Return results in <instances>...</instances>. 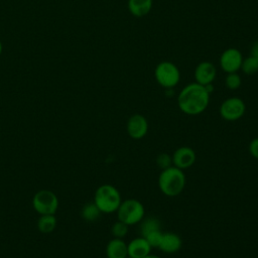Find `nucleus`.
Masks as SVG:
<instances>
[{
	"instance_id": "1",
	"label": "nucleus",
	"mask_w": 258,
	"mask_h": 258,
	"mask_svg": "<svg viewBox=\"0 0 258 258\" xmlns=\"http://www.w3.org/2000/svg\"><path fill=\"white\" fill-rule=\"evenodd\" d=\"M210 95L205 86L196 82L190 83L179 92L177 96V106L185 115H200L208 108Z\"/></svg>"
},
{
	"instance_id": "2",
	"label": "nucleus",
	"mask_w": 258,
	"mask_h": 258,
	"mask_svg": "<svg viewBox=\"0 0 258 258\" xmlns=\"http://www.w3.org/2000/svg\"><path fill=\"white\" fill-rule=\"evenodd\" d=\"M185 174L182 169L173 165L162 169L158 176V187L166 197L178 196L185 186Z\"/></svg>"
},
{
	"instance_id": "3",
	"label": "nucleus",
	"mask_w": 258,
	"mask_h": 258,
	"mask_svg": "<svg viewBox=\"0 0 258 258\" xmlns=\"http://www.w3.org/2000/svg\"><path fill=\"white\" fill-rule=\"evenodd\" d=\"M93 202L101 213L112 214L118 210L122 199L117 187L112 184H102L96 189Z\"/></svg>"
},
{
	"instance_id": "4",
	"label": "nucleus",
	"mask_w": 258,
	"mask_h": 258,
	"mask_svg": "<svg viewBox=\"0 0 258 258\" xmlns=\"http://www.w3.org/2000/svg\"><path fill=\"white\" fill-rule=\"evenodd\" d=\"M116 213L119 221L128 226H132L139 224L144 219L145 209L140 201L127 199L121 202Z\"/></svg>"
},
{
	"instance_id": "5",
	"label": "nucleus",
	"mask_w": 258,
	"mask_h": 258,
	"mask_svg": "<svg viewBox=\"0 0 258 258\" xmlns=\"http://www.w3.org/2000/svg\"><path fill=\"white\" fill-rule=\"evenodd\" d=\"M154 78L159 86L164 89L174 88L180 81L179 69L171 61H161L154 70Z\"/></svg>"
},
{
	"instance_id": "6",
	"label": "nucleus",
	"mask_w": 258,
	"mask_h": 258,
	"mask_svg": "<svg viewBox=\"0 0 258 258\" xmlns=\"http://www.w3.org/2000/svg\"><path fill=\"white\" fill-rule=\"evenodd\" d=\"M32 207L39 215H54L58 209V199L49 189H40L32 198Z\"/></svg>"
},
{
	"instance_id": "7",
	"label": "nucleus",
	"mask_w": 258,
	"mask_h": 258,
	"mask_svg": "<svg viewBox=\"0 0 258 258\" xmlns=\"http://www.w3.org/2000/svg\"><path fill=\"white\" fill-rule=\"evenodd\" d=\"M246 105L239 97H230L223 101L219 108L220 116L226 121H237L244 116Z\"/></svg>"
},
{
	"instance_id": "8",
	"label": "nucleus",
	"mask_w": 258,
	"mask_h": 258,
	"mask_svg": "<svg viewBox=\"0 0 258 258\" xmlns=\"http://www.w3.org/2000/svg\"><path fill=\"white\" fill-rule=\"evenodd\" d=\"M243 55L241 51L235 47L225 49L220 56V66L222 70L227 73H237L241 69Z\"/></svg>"
},
{
	"instance_id": "9",
	"label": "nucleus",
	"mask_w": 258,
	"mask_h": 258,
	"mask_svg": "<svg viewBox=\"0 0 258 258\" xmlns=\"http://www.w3.org/2000/svg\"><path fill=\"white\" fill-rule=\"evenodd\" d=\"M126 130L132 139H141L148 132V121L141 114H133L127 121Z\"/></svg>"
},
{
	"instance_id": "10",
	"label": "nucleus",
	"mask_w": 258,
	"mask_h": 258,
	"mask_svg": "<svg viewBox=\"0 0 258 258\" xmlns=\"http://www.w3.org/2000/svg\"><path fill=\"white\" fill-rule=\"evenodd\" d=\"M172 165L179 169H186L194 165L196 162V152L191 147L181 146L174 150L171 155Z\"/></svg>"
},
{
	"instance_id": "11",
	"label": "nucleus",
	"mask_w": 258,
	"mask_h": 258,
	"mask_svg": "<svg viewBox=\"0 0 258 258\" xmlns=\"http://www.w3.org/2000/svg\"><path fill=\"white\" fill-rule=\"evenodd\" d=\"M217 76V69L211 61H202L200 62L194 73L196 83L206 86L213 84Z\"/></svg>"
},
{
	"instance_id": "12",
	"label": "nucleus",
	"mask_w": 258,
	"mask_h": 258,
	"mask_svg": "<svg viewBox=\"0 0 258 258\" xmlns=\"http://www.w3.org/2000/svg\"><path fill=\"white\" fill-rule=\"evenodd\" d=\"M151 246L144 237H136L127 243L128 257L143 258L151 252Z\"/></svg>"
},
{
	"instance_id": "13",
	"label": "nucleus",
	"mask_w": 258,
	"mask_h": 258,
	"mask_svg": "<svg viewBox=\"0 0 258 258\" xmlns=\"http://www.w3.org/2000/svg\"><path fill=\"white\" fill-rule=\"evenodd\" d=\"M181 244H182L181 238L177 234L171 233V232H165V233H162V236L157 248L164 253L173 254L181 248Z\"/></svg>"
},
{
	"instance_id": "14",
	"label": "nucleus",
	"mask_w": 258,
	"mask_h": 258,
	"mask_svg": "<svg viewBox=\"0 0 258 258\" xmlns=\"http://www.w3.org/2000/svg\"><path fill=\"white\" fill-rule=\"evenodd\" d=\"M105 252L107 258H127V243L123 239L113 238L108 242Z\"/></svg>"
},
{
	"instance_id": "15",
	"label": "nucleus",
	"mask_w": 258,
	"mask_h": 258,
	"mask_svg": "<svg viewBox=\"0 0 258 258\" xmlns=\"http://www.w3.org/2000/svg\"><path fill=\"white\" fill-rule=\"evenodd\" d=\"M152 0H128V10L135 17L147 15L152 8Z\"/></svg>"
},
{
	"instance_id": "16",
	"label": "nucleus",
	"mask_w": 258,
	"mask_h": 258,
	"mask_svg": "<svg viewBox=\"0 0 258 258\" xmlns=\"http://www.w3.org/2000/svg\"><path fill=\"white\" fill-rule=\"evenodd\" d=\"M56 222L54 215H40L37 220V229L43 234L51 233L56 227Z\"/></svg>"
},
{
	"instance_id": "17",
	"label": "nucleus",
	"mask_w": 258,
	"mask_h": 258,
	"mask_svg": "<svg viewBox=\"0 0 258 258\" xmlns=\"http://www.w3.org/2000/svg\"><path fill=\"white\" fill-rule=\"evenodd\" d=\"M101 214H102L101 211L98 209V207L95 205L94 202L85 204L81 210V216L87 222L96 221Z\"/></svg>"
},
{
	"instance_id": "18",
	"label": "nucleus",
	"mask_w": 258,
	"mask_h": 258,
	"mask_svg": "<svg viewBox=\"0 0 258 258\" xmlns=\"http://www.w3.org/2000/svg\"><path fill=\"white\" fill-rule=\"evenodd\" d=\"M140 223V232L142 237H145L150 232L160 230V222L155 218H147L142 220Z\"/></svg>"
},
{
	"instance_id": "19",
	"label": "nucleus",
	"mask_w": 258,
	"mask_h": 258,
	"mask_svg": "<svg viewBox=\"0 0 258 258\" xmlns=\"http://www.w3.org/2000/svg\"><path fill=\"white\" fill-rule=\"evenodd\" d=\"M240 70L245 75H248V76H252L258 73V59L252 55H249L248 57L243 58Z\"/></svg>"
},
{
	"instance_id": "20",
	"label": "nucleus",
	"mask_w": 258,
	"mask_h": 258,
	"mask_svg": "<svg viewBox=\"0 0 258 258\" xmlns=\"http://www.w3.org/2000/svg\"><path fill=\"white\" fill-rule=\"evenodd\" d=\"M128 225L124 224L121 221H117L115 222L112 227H111V233L113 235L114 238H119V239H123L127 234H128Z\"/></svg>"
},
{
	"instance_id": "21",
	"label": "nucleus",
	"mask_w": 258,
	"mask_h": 258,
	"mask_svg": "<svg viewBox=\"0 0 258 258\" xmlns=\"http://www.w3.org/2000/svg\"><path fill=\"white\" fill-rule=\"evenodd\" d=\"M242 84V80L240 75L237 73H230L227 74L225 78V85L229 90H237L240 88Z\"/></svg>"
},
{
	"instance_id": "22",
	"label": "nucleus",
	"mask_w": 258,
	"mask_h": 258,
	"mask_svg": "<svg viewBox=\"0 0 258 258\" xmlns=\"http://www.w3.org/2000/svg\"><path fill=\"white\" fill-rule=\"evenodd\" d=\"M161 236H162V232L160 230H156V231L150 232L144 238L147 240V242L149 243L151 248H157L159 245Z\"/></svg>"
},
{
	"instance_id": "23",
	"label": "nucleus",
	"mask_w": 258,
	"mask_h": 258,
	"mask_svg": "<svg viewBox=\"0 0 258 258\" xmlns=\"http://www.w3.org/2000/svg\"><path fill=\"white\" fill-rule=\"evenodd\" d=\"M156 164L158 165V167L161 168V170L171 166L172 165L171 155H169L167 153H160V154H158L157 157H156Z\"/></svg>"
},
{
	"instance_id": "24",
	"label": "nucleus",
	"mask_w": 258,
	"mask_h": 258,
	"mask_svg": "<svg viewBox=\"0 0 258 258\" xmlns=\"http://www.w3.org/2000/svg\"><path fill=\"white\" fill-rule=\"evenodd\" d=\"M249 152L252 157L258 159V137H256L250 141Z\"/></svg>"
},
{
	"instance_id": "25",
	"label": "nucleus",
	"mask_w": 258,
	"mask_h": 258,
	"mask_svg": "<svg viewBox=\"0 0 258 258\" xmlns=\"http://www.w3.org/2000/svg\"><path fill=\"white\" fill-rule=\"evenodd\" d=\"M250 55H252V56H254L255 58L258 59V40L255 41V42L253 43V45L251 46Z\"/></svg>"
},
{
	"instance_id": "26",
	"label": "nucleus",
	"mask_w": 258,
	"mask_h": 258,
	"mask_svg": "<svg viewBox=\"0 0 258 258\" xmlns=\"http://www.w3.org/2000/svg\"><path fill=\"white\" fill-rule=\"evenodd\" d=\"M143 258H160L159 256H157V255H154V254H151V253H149L148 255H146L145 257H143Z\"/></svg>"
},
{
	"instance_id": "27",
	"label": "nucleus",
	"mask_w": 258,
	"mask_h": 258,
	"mask_svg": "<svg viewBox=\"0 0 258 258\" xmlns=\"http://www.w3.org/2000/svg\"><path fill=\"white\" fill-rule=\"evenodd\" d=\"M1 52H2V43L0 41V55H1Z\"/></svg>"
}]
</instances>
